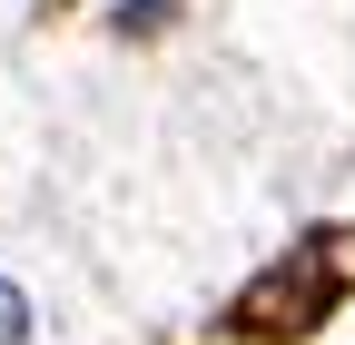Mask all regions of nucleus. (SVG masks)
<instances>
[{
  "label": "nucleus",
  "mask_w": 355,
  "mask_h": 345,
  "mask_svg": "<svg viewBox=\"0 0 355 345\" xmlns=\"http://www.w3.org/2000/svg\"><path fill=\"white\" fill-rule=\"evenodd\" d=\"M0 345H99L89 306L40 247H0Z\"/></svg>",
  "instance_id": "nucleus-1"
},
{
  "label": "nucleus",
  "mask_w": 355,
  "mask_h": 345,
  "mask_svg": "<svg viewBox=\"0 0 355 345\" xmlns=\"http://www.w3.org/2000/svg\"><path fill=\"white\" fill-rule=\"evenodd\" d=\"M168 10H178V0H119V30H158Z\"/></svg>",
  "instance_id": "nucleus-2"
}]
</instances>
